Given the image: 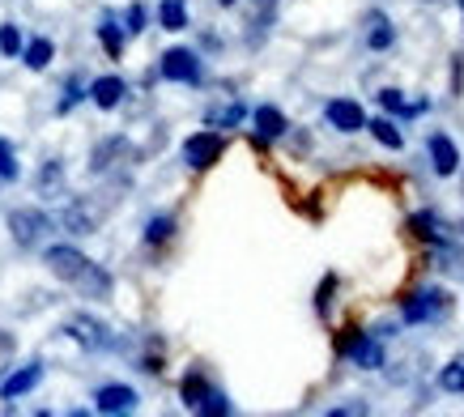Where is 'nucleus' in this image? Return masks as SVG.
<instances>
[{
	"label": "nucleus",
	"mask_w": 464,
	"mask_h": 417,
	"mask_svg": "<svg viewBox=\"0 0 464 417\" xmlns=\"http://www.w3.org/2000/svg\"><path fill=\"white\" fill-rule=\"evenodd\" d=\"M43 265L52 268V277L64 281L69 290H77L82 298H90V303H107L115 290L111 273L102 265H94L85 251H77L72 243H52V247H43Z\"/></svg>",
	"instance_id": "f257e3e1"
},
{
	"label": "nucleus",
	"mask_w": 464,
	"mask_h": 417,
	"mask_svg": "<svg viewBox=\"0 0 464 417\" xmlns=\"http://www.w3.org/2000/svg\"><path fill=\"white\" fill-rule=\"evenodd\" d=\"M451 311V294L443 290V286H422V290H413L401 303V320L409 324V328H422V324H439L448 320Z\"/></svg>",
	"instance_id": "f03ea898"
},
{
	"label": "nucleus",
	"mask_w": 464,
	"mask_h": 417,
	"mask_svg": "<svg viewBox=\"0 0 464 417\" xmlns=\"http://www.w3.org/2000/svg\"><path fill=\"white\" fill-rule=\"evenodd\" d=\"M337 354L350 358L358 371H380L383 362H388L380 333H358V328H345V336L337 341Z\"/></svg>",
	"instance_id": "7ed1b4c3"
},
{
	"label": "nucleus",
	"mask_w": 464,
	"mask_h": 417,
	"mask_svg": "<svg viewBox=\"0 0 464 417\" xmlns=\"http://www.w3.org/2000/svg\"><path fill=\"white\" fill-rule=\"evenodd\" d=\"M9 235H14V243L22 251H34V247L47 243V235H52V218H47L43 208L22 205V208L9 213Z\"/></svg>",
	"instance_id": "20e7f679"
},
{
	"label": "nucleus",
	"mask_w": 464,
	"mask_h": 417,
	"mask_svg": "<svg viewBox=\"0 0 464 417\" xmlns=\"http://www.w3.org/2000/svg\"><path fill=\"white\" fill-rule=\"evenodd\" d=\"M158 77L162 82H179V85H200L205 82V64H200V56L192 47H170L158 60Z\"/></svg>",
	"instance_id": "39448f33"
},
{
	"label": "nucleus",
	"mask_w": 464,
	"mask_h": 417,
	"mask_svg": "<svg viewBox=\"0 0 464 417\" xmlns=\"http://www.w3.org/2000/svg\"><path fill=\"white\" fill-rule=\"evenodd\" d=\"M277 14H282V0H247L243 5V43L260 47L277 26Z\"/></svg>",
	"instance_id": "423d86ee"
},
{
	"label": "nucleus",
	"mask_w": 464,
	"mask_h": 417,
	"mask_svg": "<svg viewBox=\"0 0 464 417\" xmlns=\"http://www.w3.org/2000/svg\"><path fill=\"white\" fill-rule=\"evenodd\" d=\"M102 218H107V205H102V200H94V196H77V200L64 205L60 226H64L69 235H99Z\"/></svg>",
	"instance_id": "0eeeda50"
},
{
	"label": "nucleus",
	"mask_w": 464,
	"mask_h": 417,
	"mask_svg": "<svg viewBox=\"0 0 464 417\" xmlns=\"http://www.w3.org/2000/svg\"><path fill=\"white\" fill-rule=\"evenodd\" d=\"M222 153H226V132H218V128L192 132L183 141V162L192 170H209L213 162H222Z\"/></svg>",
	"instance_id": "6e6552de"
},
{
	"label": "nucleus",
	"mask_w": 464,
	"mask_h": 417,
	"mask_svg": "<svg viewBox=\"0 0 464 417\" xmlns=\"http://www.w3.org/2000/svg\"><path fill=\"white\" fill-rule=\"evenodd\" d=\"M64 333H69L82 349H90V354H102V349L115 345L111 328H107L99 315H85V311H77V315H69V320H64Z\"/></svg>",
	"instance_id": "1a4fd4ad"
},
{
	"label": "nucleus",
	"mask_w": 464,
	"mask_h": 417,
	"mask_svg": "<svg viewBox=\"0 0 464 417\" xmlns=\"http://www.w3.org/2000/svg\"><path fill=\"white\" fill-rule=\"evenodd\" d=\"M324 120L337 128V132H345V137L366 128V112L358 98H328V102H324Z\"/></svg>",
	"instance_id": "9d476101"
},
{
	"label": "nucleus",
	"mask_w": 464,
	"mask_h": 417,
	"mask_svg": "<svg viewBox=\"0 0 464 417\" xmlns=\"http://www.w3.org/2000/svg\"><path fill=\"white\" fill-rule=\"evenodd\" d=\"M426 153H430V170H435L439 179H451L460 170V150H456V141L448 132H430L426 137Z\"/></svg>",
	"instance_id": "9b49d317"
},
{
	"label": "nucleus",
	"mask_w": 464,
	"mask_h": 417,
	"mask_svg": "<svg viewBox=\"0 0 464 417\" xmlns=\"http://www.w3.org/2000/svg\"><path fill=\"white\" fill-rule=\"evenodd\" d=\"M252 141L256 145H273V141H282L285 132H290V120H285L273 102H265V107H256L252 112Z\"/></svg>",
	"instance_id": "f8f14e48"
},
{
	"label": "nucleus",
	"mask_w": 464,
	"mask_h": 417,
	"mask_svg": "<svg viewBox=\"0 0 464 417\" xmlns=\"http://www.w3.org/2000/svg\"><path fill=\"white\" fill-rule=\"evenodd\" d=\"M39 383H43V362H26V366H17L14 375L0 379V401H22Z\"/></svg>",
	"instance_id": "ddd939ff"
},
{
	"label": "nucleus",
	"mask_w": 464,
	"mask_h": 417,
	"mask_svg": "<svg viewBox=\"0 0 464 417\" xmlns=\"http://www.w3.org/2000/svg\"><path fill=\"white\" fill-rule=\"evenodd\" d=\"M409 230L422 238L430 251L443 247V243H451V222H443L435 208H426V213H413V218H409Z\"/></svg>",
	"instance_id": "4468645a"
},
{
	"label": "nucleus",
	"mask_w": 464,
	"mask_h": 417,
	"mask_svg": "<svg viewBox=\"0 0 464 417\" xmlns=\"http://www.w3.org/2000/svg\"><path fill=\"white\" fill-rule=\"evenodd\" d=\"M137 401H141V396L128 388V383H107V388L94 392V409H99V413H107V417L132 413V409H137Z\"/></svg>",
	"instance_id": "2eb2a0df"
},
{
	"label": "nucleus",
	"mask_w": 464,
	"mask_h": 417,
	"mask_svg": "<svg viewBox=\"0 0 464 417\" xmlns=\"http://www.w3.org/2000/svg\"><path fill=\"white\" fill-rule=\"evenodd\" d=\"M124 94H128V85H124V77H115V73L94 77V82H90V90H85V98H90L99 112H115V107L124 102Z\"/></svg>",
	"instance_id": "dca6fc26"
},
{
	"label": "nucleus",
	"mask_w": 464,
	"mask_h": 417,
	"mask_svg": "<svg viewBox=\"0 0 464 417\" xmlns=\"http://www.w3.org/2000/svg\"><path fill=\"white\" fill-rule=\"evenodd\" d=\"M375 102H380L383 115H392V120H418V115L430 112V98H413V102H409L401 90H380Z\"/></svg>",
	"instance_id": "f3484780"
},
{
	"label": "nucleus",
	"mask_w": 464,
	"mask_h": 417,
	"mask_svg": "<svg viewBox=\"0 0 464 417\" xmlns=\"http://www.w3.org/2000/svg\"><path fill=\"white\" fill-rule=\"evenodd\" d=\"M362 43L371 47V52H388V47L396 43V26H392V17L383 14V9H371V14H366Z\"/></svg>",
	"instance_id": "a211bd4d"
},
{
	"label": "nucleus",
	"mask_w": 464,
	"mask_h": 417,
	"mask_svg": "<svg viewBox=\"0 0 464 417\" xmlns=\"http://www.w3.org/2000/svg\"><path fill=\"white\" fill-rule=\"evenodd\" d=\"M243 120H247V107H243L239 98H230V102H213L209 112H205V128H218V132L239 128Z\"/></svg>",
	"instance_id": "6ab92c4d"
},
{
	"label": "nucleus",
	"mask_w": 464,
	"mask_h": 417,
	"mask_svg": "<svg viewBox=\"0 0 464 417\" xmlns=\"http://www.w3.org/2000/svg\"><path fill=\"white\" fill-rule=\"evenodd\" d=\"M209 392H213V383H209V375H205L200 366H192V371H188V375L179 379V396H183V404H188L192 413L200 409V401H205Z\"/></svg>",
	"instance_id": "aec40b11"
},
{
	"label": "nucleus",
	"mask_w": 464,
	"mask_h": 417,
	"mask_svg": "<svg viewBox=\"0 0 464 417\" xmlns=\"http://www.w3.org/2000/svg\"><path fill=\"white\" fill-rule=\"evenodd\" d=\"M366 132L380 141L383 150H405V132H401V120H392V115H380V120H366Z\"/></svg>",
	"instance_id": "412c9836"
},
{
	"label": "nucleus",
	"mask_w": 464,
	"mask_h": 417,
	"mask_svg": "<svg viewBox=\"0 0 464 417\" xmlns=\"http://www.w3.org/2000/svg\"><path fill=\"white\" fill-rule=\"evenodd\" d=\"M52 60H56V43L47 39V34H39V39H30L26 47H22V64H26L30 73H43Z\"/></svg>",
	"instance_id": "4be33fe9"
},
{
	"label": "nucleus",
	"mask_w": 464,
	"mask_h": 417,
	"mask_svg": "<svg viewBox=\"0 0 464 417\" xmlns=\"http://www.w3.org/2000/svg\"><path fill=\"white\" fill-rule=\"evenodd\" d=\"M99 43H102V52L111 60H120L124 56V43H128V30L115 22L111 14H102V22H99Z\"/></svg>",
	"instance_id": "5701e85b"
},
{
	"label": "nucleus",
	"mask_w": 464,
	"mask_h": 417,
	"mask_svg": "<svg viewBox=\"0 0 464 417\" xmlns=\"http://www.w3.org/2000/svg\"><path fill=\"white\" fill-rule=\"evenodd\" d=\"M128 153H132V145H128L124 137L102 141L99 150H94V158H90V170H94V175H102V170H111V167H115V158H128Z\"/></svg>",
	"instance_id": "b1692460"
},
{
	"label": "nucleus",
	"mask_w": 464,
	"mask_h": 417,
	"mask_svg": "<svg viewBox=\"0 0 464 417\" xmlns=\"http://www.w3.org/2000/svg\"><path fill=\"white\" fill-rule=\"evenodd\" d=\"M34 192L39 196H64V167H60L56 158L52 162H43V170H39V179H34Z\"/></svg>",
	"instance_id": "393cba45"
},
{
	"label": "nucleus",
	"mask_w": 464,
	"mask_h": 417,
	"mask_svg": "<svg viewBox=\"0 0 464 417\" xmlns=\"http://www.w3.org/2000/svg\"><path fill=\"white\" fill-rule=\"evenodd\" d=\"M158 26L170 30V34L188 30V0H162L158 5Z\"/></svg>",
	"instance_id": "a878e982"
},
{
	"label": "nucleus",
	"mask_w": 464,
	"mask_h": 417,
	"mask_svg": "<svg viewBox=\"0 0 464 417\" xmlns=\"http://www.w3.org/2000/svg\"><path fill=\"white\" fill-rule=\"evenodd\" d=\"M175 230H179V222H175L170 213H158V218L145 222V243H150V247H162V243L175 238Z\"/></svg>",
	"instance_id": "bb28decb"
},
{
	"label": "nucleus",
	"mask_w": 464,
	"mask_h": 417,
	"mask_svg": "<svg viewBox=\"0 0 464 417\" xmlns=\"http://www.w3.org/2000/svg\"><path fill=\"white\" fill-rule=\"evenodd\" d=\"M439 388L448 396H464V354H456L448 366H439Z\"/></svg>",
	"instance_id": "cd10ccee"
},
{
	"label": "nucleus",
	"mask_w": 464,
	"mask_h": 417,
	"mask_svg": "<svg viewBox=\"0 0 464 417\" xmlns=\"http://www.w3.org/2000/svg\"><path fill=\"white\" fill-rule=\"evenodd\" d=\"M17 175H22V167H17V153H14V141L0 137V179L14 183Z\"/></svg>",
	"instance_id": "c85d7f7f"
},
{
	"label": "nucleus",
	"mask_w": 464,
	"mask_h": 417,
	"mask_svg": "<svg viewBox=\"0 0 464 417\" xmlns=\"http://www.w3.org/2000/svg\"><path fill=\"white\" fill-rule=\"evenodd\" d=\"M22 47H26L22 30H17L14 22H5V26H0V52H5V56H22Z\"/></svg>",
	"instance_id": "c756f323"
},
{
	"label": "nucleus",
	"mask_w": 464,
	"mask_h": 417,
	"mask_svg": "<svg viewBox=\"0 0 464 417\" xmlns=\"http://www.w3.org/2000/svg\"><path fill=\"white\" fill-rule=\"evenodd\" d=\"M197 413H213V417H218V413H235V404H230V401H226V392H218V388H213L209 392V396H205V401H200V409H197Z\"/></svg>",
	"instance_id": "7c9ffc66"
},
{
	"label": "nucleus",
	"mask_w": 464,
	"mask_h": 417,
	"mask_svg": "<svg viewBox=\"0 0 464 417\" xmlns=\"http://www.w3.org/2000/svg\"><path fill=\"white\" fill-rule=\"evenodd\" d=\"M145 22H150V9H145L141 0H137V5H128V17H124V30H128V34H141Z\"/></svg>",
	"instance_id": "2f4dec72"
},
{
	"label": "nucleus",
	"mask_w": 464,
	"mask_h": 417,
	"mask_svg": "<svg viewBox=\"0 0 464 417\" xmlns=\"http://www.w3.org/2000/svg\"><path fill=\"white\" fill-rule=\"evenodd\" d=\"M333 290H337V277L328 273V277L320 281V290H315V311H320V315H328V311H333Z\"/></svg>",
	"instance_id": "473e14b6"
},
{
	"label": "nucleus",
	"mask_w": 464,
	"mask_h": 417,
	"mask_svg": "<svg viewBox=\"0 0 464 417\" xmlns=\"http://www.w3.org/2000/svg\"><path fill=\"white\" fill-rule=\"evenodd\" d=\"M82 98H85V90H82V85H77V77H69V85H64V98H60V102H56V112H60V115H69L72 107L82 102Z\"/></svg>",
	"instance_id": "72a5a7b5"
},
{
	"label": "nucleus",
	"mask_w": 464,
	"mask_h": 417,
	"mask_svg": "<svg viewBox=\"0 0 464 417\" xmlns=\"http://www.w3.org/2000/svg\"><path fill=\"white\" fill-rule=\"evenodd\" d=\"M362 417V413H371V404L366 401H350V404H333V409H328V417Z\"/></svg>",
	"instance_id": "f704fd0d"
},
{
	"label": "nucleus",
	"mask_w": 464,
	"mask_h": 417,
	"mask_svg": "<svg viewBox=\"0 0 464 417\" xmlns=\"http://www.w3.org/2000/svg\"><path fill=\"white\" fill-rule=\"evenodd\" d=\"M9 358H14V336H9V333H0V366H5Z\"/></svg>",
	"instance_id": "c9c22d12"
},
{
	"label": "nucleus",
	"mask_w": 464,
	"mask_h": 417,
	"mask_svg": "<svg viewBox=\"0 0 464 417\" xmlns=\"http://www.w3.org/2000/svg\"><path fill=\"white\" fill-rule=\"evenodd\" d=\"M218 5H222V9H235V5H239V0H218Z\"/></svg>",
	"instance_id": "e433bc0d"
},
{
	"label": "nucleus",
	"mask_w": 464,
	"mask_h": 417,
	"mask_svg": "<svg viewBox=\"0 0 464 417\" xmlns=\"http://www.w3.org/2000/svg\"><path fill=\"white\" fill-rule=\"evenodd\" d=\"M460 14H464V0H460Z\"/></svg>",
	"instance_id": "4c0bfd02"
},
{
	"label": "nucleus",
	"mask_w": 464,
	"mask_h": 417,
	"mask_svg": "<svg viewBox=\"0 0 464 417\" xmlns=\"http://www.w3.org/2000/svg\"><path fill=\"white\" fill-rule=\"evenodd\" d=\"M460 188H464V175H460Z\"/></svg>",
	"instance_id": "58836bf2"
}]
</instances>
